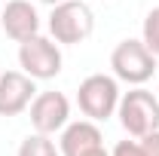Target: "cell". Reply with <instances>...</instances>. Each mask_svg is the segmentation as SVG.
<instances>
[{
  "instance_id": "6da1fadb",
  "label": "cell",
  "mask_w": 159,
  "mask_h": 156,
  "mask_svg": "<svg viewBox=\"0 0 159 156\" xmlns=\"http://www.w3.org/2000/svg\"><path fill=\"white\" fill-rule=\"evenodd\" d=\"M92 28H95V16L83 0H61L49 12V34L55 43H64V46L83 43L92 34Z\"/></svg>"
},
{
  "instance_id": "7a4b0ae2",
  "label": "cell",
  "mask_w": 159,
  "mask_h": 156,
  "mask_svg": "<svg viewBox=\"0 0 159 156\" xmlns=\"http://www.w3.org/2000/svg\"><path fill=\"white\" fill-rule=\"evenodd\" d=\"M116 113L122 129L132 138H144L159 129V98L147 89H132V92L119 95Z\"/></svg>"
},
{
  "instance_id": "3957f363",
  "label": "cell",
  "mask_w": 159,
  "mask_h": 156,
  "mask_svg": "<svg viewBox=\"0 0 159 156\" xmlns=\"http://www.w3.org/2000/svg\"><path fill=\"white\" fill-rule=\"evenodd\" d=\"M77 104L83 110V117L95 119V122H104L116 113L119 104V86L116 77H107V74H92L80 83L77 89Z\"/></svg>"
},
{
  "instance_id": "277c9868",
  "label": "cell",
  "mask_w": 159,
  "mask_h": 156,
  "mask_svg": "<svg viewBox=\"0 0 159 156\" xmlns=\"http://www.w3.org/2000/svg\"><path fill=\"white\" fill-rule=\"evenodd\" d=\"M156 61L159 58L144 46V40H122L110 55V67H113L116 80L129 83V86H141L153 77Z\"/></svg>"
},
{
  "instance_id": "5b68a950",
  "label": "cell",
  "mask_w": 159,
  "mask_h": 156,
  "mask_svg": "<svg viewBox=\"0 0 159 156\" xmlns=\"http://www.w3.org/2000/svg\"><path fill=\"white\" fill-rule=\"evenodd\" d=\"M19 64L34 80H55L61 74V49L49 37H31L19 43Z\"/></svg>"
},
{
  "instance_id": "8992f818",
  "label": "cell",
  "mask_w": 159,
  "mask_h": 156,
  "mask_svg": "<svg viewBox=\"0 0 159 156\" xmlns=\"http://www.w3.org/2000/svg\"><path fill=\"white\" fill-rule=\"evenodd\" d=\"M70 119V101L61 92H40L31 101V126L40 135H55Z\"/></svg>"
},
{
  "instance_id": "52a82bcc",
  "label": "cell",
  "mask_w": 159,
  "mask_h": 156,
  "mask_svg": "<svg viewBox=\"0 0 159 156\" xmlns=\"http://www.w3.org/2000/svg\"><path fill=\"white\" fill-rule=\"evenodd\" d=\"M37 95V80L25 71H6L0 77V117H19Z\"/></svg>"
},
{
  "instance_id": "ba28073f",
  "label": "cell",
  "mask_w": 159,
  "mask_h": 156,
  "mask_svg": "<svg viewBox=\"0 0 159 156\" xmlns=\"http://www.w3.org/2000/svg\"><path fill=\"white\" fill-rule=\"evenodd\" d=\"M0 25H3V34L16 43H25V40L37 37L40 34V16L37 6L31 0H9L0 12Z\"/></svg>"
},
{
  "instance_id": "9c48e42d",
  "label": "cell",
  "mask_w": 159,
  "mask_h": 156,
  "mask_svg": "<svg viewBox=\"0 0 159 156\" xmlns=\"http://www.w3.org/2000/svg\"><path fill=\"white\" fill-rule=\"evenodd\" d=\"M101 129L95 126V119H77V122H67L61 129V156H83L92 147H101Z\"/></svg>"
},
{
  "instance_id": "30bf717a",
  "label": "cell",
  "mask_w": 159,
  "mask_h": 156,
  "mask_svg": "<svg viewBox=\"0 0 159 156\" xmlns=\"http://www.w3.org/2000/svg\"><path fill=\"white\" fill-rule=\"evenodd\" d=\"M19 156H61V150H55V144L49 141V135H28L19 147Z\"/></svg>"
},
{
  "instance_id": "8fae6325",
  "label": "cell",
  "mask_w": 159,
  "mask_h": 156,
  "mask_svg": "<svg viewBox=\"0 0 159 156\" xmlns=\"http://www.w3.org/2000/svg\"><path fill=\"white\" fill-rule=\"evenodd\" d=\"M144 46L159 58V6L150 9L147 19H144Z\"/></svg>"
},
{
  "instance_id": "7c38bea8",
  "label": "cell",
  "mask_w": 159,
  "mask_h": 156,
  "mask_svg": "<svg viewBox=\"0 0 159 156\" xmlns=\"http://www.w3.org/2000/svg\"><path fill=\"white\" fill-rule=\"evenodd\" d=\"M110 156H147V153H144L141 141L135 138V141H119L116 147H113V153H110Z\"/></svg>"
},
{
  "instance_id": "4fadbf2b",
  "label": "cell",
  "mask_w": 159,
  "mask_h": 156,
  "mask_svg": "<svg viewBox=\"0 0 159 156\" xmlns=\"http://www.w3.org/2000/svg\"><path fill=\"white\" fill-rule=\"evenodd\" d=\"M138 141H141V147H144L147 156H159V129L150 132V135H144V138H138Z\"/></svg>"
},
{
  "instance_id": "5bb4252c",
  "label": "cell",
  "mask_w": 159,
  "mask_h": 156,
  "mask_svg": "<svg viewBox=\"0 0 159 156\" xmlns=\"http://www.w3.org/2000/svg\"><path fill=\"white\" fill-rule=\"evenodd\" d=\"M83 156H110V153H107L104 147H92V150H86Z\"/></svg>"
},
{
  "instance_id": "9a60e30c",
  "label": "cell",
  "mask_w": 159,
  "mask_h": 156,
  "mask_svg": "<svg viewBox=\"0 0 159 156\" xmlns=\"http://www.w3.org/2000/svg\"><path fill=\"white\" fill-rule=\"evenodd\" d=\"M43 3H49V6H55V3H61V0H43Z\"/></svg>"
},
{
  "instance_id": "2e32d148",
  "label": "cell",
  "mask_w": 159,
  "mask_h": 156,
  "mask_svg": "<svg viewBox=\"0 0 159 156\" xmlns=\"http://www.w3.org/2000/svg\"><path fill=\"white\" fill-rule=\"evenodd\" d=\"M156 98H159V89H156Z\"/></svg>"
},
{
  "instance_id": "e0dca14e",
  "label": "cell",
  "mask_w": 159,
  "mask_h": 156,
  "mask_svg": "<svg viewBox=\"0 0 159 156\" xmlns=\"http://www.w3.org/2000/svg\"><path fill=\"white\" fill-rule=\"evenodd\" d=\"M0 3H3V0H0Z\"/></svg>"
}]
</instances>
